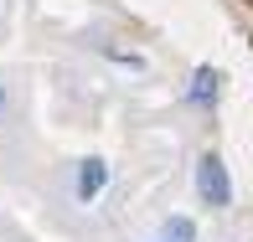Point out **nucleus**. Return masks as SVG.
<instances>
[{"label":"nucleus","mask_w":253,"mask_h":242,"mask_svg":"<svg viewBox=\"0 0 253 242\" xmlns=\"http://www.w3.org/2000/svg\"><path fill=\"white\" fill-rule=\"evenodd\" d=\"M197 196H202L207 206H217V211H222V206H233V180H227V165H222V155H212V149L197 160Z\"/></svg>","instance_id":"nucleus-1"},{"label":"nucleus","mask_w":253,"mask_h":242,"mask_svg":"<svg viewBox=\"0 0 253 242\" xmlns=\"http://www.w3.org/2000/svg\"><path fill=\"white\" fill-rule=\"evenodd\" d=\"M0 103H5V93H0Z\"/></svg>","instance_id":"nucleus-5"},{"label":"nucleus","mask_w":253,"mask_h":242,"mask_svg":"<svg viewBox=\"0 0 253 242\" xmlns=\"http://www.w3.org/2000/svg\"><path fill=\"white\" fill-rule=\"evenodd\" d=\"M103 180H109V165L103 160H83V170H78V201H93L103 191Z\"/></svg>","instance_id":"nucleus-3"},{"label":"nucleus","mask_w":253,"mask_h":242,"mask_svg":"<svg viewBox=\"0 0 253 242\" xmlns=\"http://www.w3.org/2000/svg\"><path fill=\"white\" fill-rule=\"evenodd\" d=\"M186 98L197 103V108H212V103L222 98V72H217V67H197V72H191Z\"/></svg>","instance_id":"nucleus-2"},{"label":"nucleus","mask_w":253,"mask_h":242,"mask_svg":"<svg viewBox=\"0 0 253 242\" xmlns=\"http://www.w3.org/2000/svg\"><path fill=\"white\" fill-rule=\"evenodd\" d=\"M166 237H170V242H191V237H197V227H191L186 216H170V222H166Z\"/></svg>","instance_id":"nucleus-4"}]
</instances>
